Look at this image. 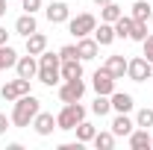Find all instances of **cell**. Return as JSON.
<instances>
[{"label": "cell", "mask_w": 153, "mask_h": 150, "mask_svg": "<svg viewBox=\"0 0 153 150\" xmlns=\"http://www.w3.org/2000/svg\"><path fill=\"white\" fill-rule=\"evenodd\" d=\"M150 24H153V12H150Z\"/></svg>", "instance_id": "38"}, {"label": "cell", "mask_w": 153, "mask_h": 150, "mask_svg": "<svg viewBox=\"0 0 153 150\" xmlns=\"http://www.w3.org/2000/svg\"><path fill=\"white\" fill-rule=\"evenodd\" d=\"M9 127H12V118H6V115H0V135H3V132L9 130Z\"/></svg>", "instance_id": "33"}, {"label": "cell", "mask_w": 153, "mask_h": 150, "mask_svg": "<svg viewBox=\"0 0 153 150\" xmlns=\"http://www.w3.org/2000/svg\"><path fill=\"white\" fill-rule=\"evenodd\" d=\"M97 6H106V3H112V0H94Z\"/></svg>", "instance_id": "36"}, {"label": "cell", "mask_w": 153, "mask_h": 150, "mask_svg": "<svg viewBox=\"0 0 153 150\" xmlns=\"http://www.w3.org/2000/svg\"><path fill=\"white\" fill-rule=\"evenodd\" d=\"M130 33H133V18H130V15H121V18L115 21V36L118 38H130Z\"/></svg>", "instance_id": "25"}, {"label": "cell", "mask_w": 153, "mask_h": 150, "mask_svg": "<svg viewBox=\"0 0 153 150\" xmlns=\"http://www.w3.org/2000/svg\"><path fill=\"white\" fill-rule=\"evenodd\" d=\"M130 147L133 150H150V135L144 127H138V130L130 132Z\"/></svg>", "instance_id": "20"}, {"label": "cell", "mask_w": 153, "mask_h": 150, "mask_svg": "<svg viewBox=\"0 0 153 150\" xmlns=\"http://www.w3.org/2000/svg\"><path fill=\"white\" fill-rule=\"evenodd\" d=\"M97 50H100V44H97L94 38H88V36L76 38V56L82 59V62H88V59H94V56H97Z\"/></svg>", "instance_id": "13"}, {"label": "cell", "mask_w": 153, "mask_h": 150, "mask_svg": "<svg viewBox=\"0 0 153 150\" xmlns=\"http://www.w3.org/2000/svg\"><path fill=\"white\" fill-rule=\"evenodd\" d=\"M130 38H133V41H144V38H147V21H133Z\"/></svg>", "instance_id": "29"}, {"label": "cell", "mask_w": 153, "mask_h": 150, "mask_svg": "<svg viewBox=\"0 0 153 150\" xmlns=\"http://www.w3.org/2000/svg\"><path fill=\"white\" fill-rule=\"evenodd\" d=\"M94 147L97 150H112L115 147V132H94Z\"/></svg>", "instance_id": "26"}, {"label": "cell", "mask_w": 153, "mask_h": 150, "mask_svg": "<svg viewBox=\"0 0 153 150\" xmlns=\"http://www.w3.org/2000/svg\"><path fill=\"white\" fill-rule=\"evenodd\" d=\"M38 9H41V0H24V12H33L36 15Z\"/></svg>", "instance_id": "32"}, {"label": "cell", "mask_w": 153, "mask_h": 150, "mask_svg": "<svg viewBox=\"0 0 153 150\" xmlns=\"http://www.w3.org/2000/svg\"><path fill=\"white\" fill-rule=\"evenodd\" d=\"M79 121H85V106L76 103H65V109L56 115V130H74Z\"/></svg>", "instance_id": "3"}, {"label": "cell", "mask_w": 153, "mask_h": 150, "mask_svg": "<svg viewBox=\"0 0 153 150\" xmlns=\"http://www.w3.org/2000/svg\"><path fill=\"white\" fill-rule=\"evenodd\" d=\"M91 112H94V115H100V118L112 112V103H109V97H106V94H97V100L91 103Z\"/></svg>", "instance_id": "27"}, {"label": "cell", "mask_w": 153, "mask_h": 150, "mask_svg": "<svg viewBox=\"0 0 153 150\" xmlns=\"http://www.w3.org/2000/svg\"><path fill=\"white\" fill-rule=\"evenodd\" d=\"M150 12H153V6L147 0H135L133 9H130V18L133 21H150Z\"/></svg>", "instance_id": "21"}, {"label": "cell", "mask_w": 153, "mask_h": 150, "mask_svg": "<svg viewBox=\"0 0 153 150\" xmlns=\"http://www.w3.org/2000/svg\"><path fill=\"white\" fill-rule=\"evenodd\" d=\"M30 82L33 79H24V76H18V79H9L6 85H3V100H9V103H15L18 97H24V94H30Z\"/></svg>", "instance_id": "7"}, {"label": "cell", "mask_w": 153, "mask_h": 150, "mask_svg": "<svg viewBox=\"0 0 153 150\" xmlns=\"http://www.w3.org/2000/svg\"><path fill=\"white\" fill-rule=\"evenodd\" d=\"M15 62H18V53H15L9 44H0V71L15 68Z\"/></svg>", "instance_id": "22"}, {"label": "cell", "mask_w": 153, "mask_h": 150, "mask_svg": "<svg viewBox=\"0 0 153 150\" xmlns=\"http://www.w3.org/2000/svg\"><path fill=\"white\" fill-rule=\"evenodd\" d=\"M127 76L133 82H144L153 76V62H147L144 56H135V59H127Z\"/></svg>", "instance_id": "5"}, {"label": "cell", "mask_w": 153, "mask_h": 150, "mask_svg": "<svg viewBox=\"0 0 153 150\" xmlns=\"http://www.w3.org/2000/svg\"><path fill=\"white\" fill-rule=\"evenodd\" d=\"M74 132H76V141H82V144H85V141H94V132H97V130L88 124V121H79V124L74 127Z\"/></svg>", "instance_id": "24"}, {"label": "cell", "mask_w": 153, "mask_h": 150, "mask_svg": "<svg viewBox=\"0 0 153 150\" xmlns=\"http://www.w3.org/2000/svg\"><path fill=\"white\" fill-rule=\"evenodd\" d=\"M36 30H38V24H36V15H33V12H24V15L15 21V33H18V36H24V38L33 36Z\"/></svg>", "instance_id": "15"}, {"label": "cell", "mask_w": 153, "mask_h": 150, "mask_svg": "<svg viewBox=\"0 0 153 150\" xmlns=\"http://www.w3.org/2000/svg\"><path fill=\"white\" fill-rule=\"evenodd\" d=\"M97 27V18L91 12H79L76 18H68V33L74 38H82V36H91Z\"/></svg>", "instance_id": "4"}, {"label": "cell", "mask_w": 153, "mask_h": 150, "mask_svg": "<svg viewBox=\"0 0 153 150\" xmlns=\"http://www.w3.org/2000/svg\"><path fill=\"white\" fill-rule=\"evenodd\" d=\"M38 112H41V100L30 91V94H24V97L15 100V106H12V124L15 127H30Z\"/></svg>", "instance_id": "1"}, {"label": "cell", "mask_w": 153, "mask_h": 150, "mask_svg": "<svg viewBox=\"0 0 153 150\" xmlns=\"http://www.w3.org/2000/svg\"><path fill=\"white\" fill-rule=\"evenodd\" d=\"M121 15H124V9H121L118 3H106V6H100V21H106V24H115Z\"/></svg>", "instance_id": "23"}, {"label": "cell", "mask_w": 153, "mask_h": 150, "mask_svg": "<svg viewBox=\"0 0 153 150\" xmlns=\"http://www.w3.org/2000/svg\"><path fill=\"white\" fill-rule=\"evenodd\" d=\"M44 15H47V21H50V24H68V18H71V9H68V3L56 0V3H50V6L44 9Z\"/></svg>", "instance_id": "11"}, {"label": "cell", "mask_w": 153, "mask_h": 150, "mask_svg": "<svg viewBox=\"0 0 153 150\" xmlns=\"http://www.w3.org/2000/svg\"><path fill=\"white\" fill-rule=\"evenodd\" d=\"M109 103H112L115 112H133V106H135L133 94H127V91H112L109 94Z\"/></svg>", "instance_id": "14"}, {"label": "cell", "mask_w": 153, "mask_h": 150, "mask_svg": "<svg viewBox=\"0 0 153 150\" xmlns=\"http://www.w3.org/2000/svg\"><path fill=\"white\" fill-rule=\"evenodd\" d=\"M91 88H94L97 94H109L115 91V76L106 71V68H100V71H94V76H91Z\"/></svg>", "instance_id": "8"}, {"label": "cell", "mask_w": 153, "mask_h": 150, "mask_svg": "<svg viewBox=\"0 0 153 150\" xmlns=\"http://www.w3.org/2000/svg\"><path fill=\"white\" fill-rule=\"evenodd\" d=\"M133 130H135V121L127 112H118V115H115V121H112L115 138H130V132H133Z\"/></svg>", "instance_id": "9"}, {"label": "cell", "mask_w": 153, "mask_h": 150, "mask_svg": "<svg viewBox=\"0 0 153 150\" xmlns=\"http://www.w3.org/2000/svg\"><path fill=\"white\" fill-rule=\"evenodd\" d=\"M33 130H36L41 138H44V135H50V132L56 130V118H53L50 112H38L36 118H33Z\"/></svg>", "instance_id": "12"}, {"label": "cell", "mask_w": 153, "mask_h": 150, "mask_svg": "<svg viewBox=\"0 0 153 150\" xmlns=\"http://www.w3.org/2000/svg\"><path fill=\"white\" fill-rule=\"evenodd\" d=\"M59 65H62V59H59V53H41L38 56V79L44 82V85H56L59 79H62V71H59Z\"/></svg>", "instance_id": "2"}, {"label": "cell", "mask_w": 153, "mask_h": 150, "mask_svg": "<svg viewBox=\"0 0 153 150\" xmlns=\"http://www.w3.org/2000/svg\"><path fill=\"white\" fill-rule=\"evenodd\" d=\"M82 94H85L82 76H76V79H62V85H59V100H62V103H76V100H82Z\"/></svg>", "instance_id": "6"}, {"label": "cell", "mask_w": 153, "mask_h": 150, "mask_svg": "<svg viewBox=\"0 0 153 150\" xmlns=\"http://www.w3.org/2000/svg\"><path fill=\"white\" fill-rule=\"evenodd\" d=\"M141 44H144V53H141V56L147 59V62H153V36H147Z\"/></svg>", "instance_id": "31"}, {"label": "cell", "mask_w": 153, "mask_h": 150, "mask_svg": "<svg viewBox=\"0 0 153 150\" xmlns=\"http://www.w3.org/2000/svg\"><path fill=\"white\" fill-rule=\"evenodd\" d=\"M15 71H18V76H24V79H33V76H38V62L33 53H27V56H18V62H15Z\"/></svg>", "instance_id": "10"}, {"label": "cell", "mask_w": 153, "mask_h": 150, "mask_svg": "<svg viewBox=\"0 0 153 150\" xmlns=\"http://www.w3.org/2000/svg\"><path fill=\"white\" fill-rule=\"evenodd\" d=\"M59 59H62V62H65V59H79L76 56V44H65V47L59 50Z\"/></svg>", "instance_id": "30"}, {"label": "cell", "mask_w": 153, "mask_h": 150, "mask_svg": "<svg viewBox=\"0 0 153 150\" xmlns=\"http://www.w3.org/2000/svg\"><path fill=\"white\" fill-rule=\"evenodd\" d=\"M59 71H62V79H76V76H82V59H65V62L59 65Z\"/></svg>", "instance_id": "18"}, {"label": "cell", "mask_w": 153, "mask_h": 150, "mask_svg": "<svg viewBox=\"0 0 153 150\" xmlns=\"http://www.w3.org/2000/svg\"><path fill=\"white\" fill-rule=\"evenodd\" d=\"M135 127H144V130L153 127V109H147V106L138 109V115H135Z\"/></svg>", "instance_id": "28"}, {"label": "cell", "mask_w": 153, "mask_h": 150, "mask_svg": "<svg viewBox=\"0 0 153 150\" xmlns=\"http://www.w3.org/2000/svg\"><path fill=\"white\" fill-rule=\"evenodd\" d=\"M103 68H106V71H109L115 79H124V74H127V59L115 53V56H109V59H106V65H103Z\"/></svg>", "instance_id": "19"}, {"label": "cell", "mask_w": 153, "mask_h": 150, "mask_svg": "<svg viewBox=\"0 0 153 150\" xmlns=\"http://www.w3.org/2000/svg\"><path fill=\"white\" fill-rule=\"evenodd\" d=\"M115 38H118L115 36V24H106V21H103L100 27H94V41L100 44V47H109Z\"/></svg>", "instance_id": "16"}, {"label": "cell", "mask_w": 153, "mask_h": 150, "mask_svg": "<svg viewBox=\"0 0 153 150\" xmlns=\"http://www.w3.org/2000/svg\"><path fill=\"white\" fill-rule=\"evenodd\" d=\"M0 44H9V33H6V27H0Z\"/></svg>", "instance_id": "34"}, {"label": "cell", "mask_w": 153, "mask_h": 150, "mask_svg": "<svg viewBox=\"0 0 153 150\" xmlns=\"http://www.w3.org/2000/svg\"><path fill=\"white\" fill-rule=\"evenodd\" d=\"M150 150H153V135H150Z\"/></svg>", "instance_id": "37"}, {"label": "cell", "mask_w": 153, "mask_h": 150, "mask_svg": "<svg viewBox=\"0 0 153 150\" xmlns=\"http://www.w3.org/2000/svg\"><path fill=\"white\" fill-rule=\"evenodd\" d=\"M6 3H9V0H0V18L6 15Z\"/></svg>", "instance_id": "35"}, {"label": "cell", "mask_w": 153, "mask_h": 150, "mask_svg": "<svg viewBox=\"0 0 153 150\" xmlns=\"http://www.w3.org/2000/svg\"><path fill=\"white\" fill-rule=\"evenodd\" d=\"M47 50V36L44 33H33V36H27V53H33V56H41Z\"/></svg>", "instance_id": "17"}]
</instances>
